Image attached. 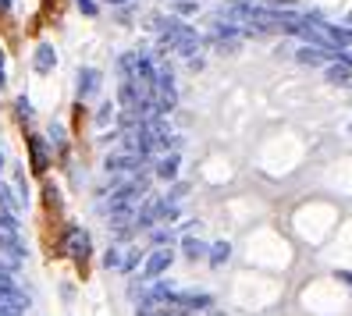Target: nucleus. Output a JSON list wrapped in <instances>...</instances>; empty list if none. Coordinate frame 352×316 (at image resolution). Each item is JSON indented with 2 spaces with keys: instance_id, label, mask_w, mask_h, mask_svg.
Here are the masks:
<instances>
[{
  "instance_id": "obj_20",
  "label": "nucleus",
  "mask_w": 352,
  "mask_h": 316,
  "mask_svg": "<svg viewBox=\"0 0 352 316\" xmlns=\"http://www.w3.org/2000/svg\"><path fill=\"white\" fill-rule=\"evenodd\" d=\"M14 107H18V114H22V117H32V103H29L25 96H22V100H18V103H14Z\"/></svg>"
},
{
  "instance_id": "obj_9",
  "label": "nucleus",
  "mask_w": 352,
  "mask_h": 316,
  "mask_svg": "<svg viewBox=\"0 0 352 316\" xmlns=\"http://www.w3.org/2000/svg\"><path fill=\"white\" fill-rule=\"evenodd\" d=\"M327 82H338V86H352V65L342 57V60H331V65L324 68Z\"/></svg>"
},
{
  "instance_id": "obj_25",
  "label": "nucleus",
  "mask_w": 352,
  "mask_h": 316,
  "mask_svg": "<svg viewBox=\"0 0 352 316\" xmlns=\"http://www.w3.org/2000/svg\"><path fill=\"white\" fill-rule=\"evenodd\" d=\"M0 86H4V54H0Z\"/></svg>"
},
{
  "instance_id": "obj_14",
  "label": "nucleus",
  "mask_w": 352,
  "mask_h": 316,
  "mask_svg": "<svg viewBox=\"0 0 352 316\" xmlns=\"http://www.w3.org/2000/svg\"><path fill=\"white\" fill-rule=\"evenodd\" d=\"M228 256H232V249H228V242H214V249H210V263H214V267H221Z\"/></svg>"
},
{
  "instance_id": "obj_13",
  "label": "nucleus",
  "mask_w": 352,
  "mask_h": 316,
  "mask_svg": "<svg viewBox=\"0 0 352 316\" xmlns=\"http://www.w3.org/2000/svg\"><path fill=\"white\" fill-rule=\"evenodd\" d=\"M157 174L171 181V178L178 174V157H164V160H160V167H157Z\"/></svg>"
},
{
  "instance_id": "obj_15",
  "label": "nucleus",
  "mask_w": 352,
  "mask_h": 316,
  "mask_svg": "<svg viewBox=\"0 0 352 316\" xmlns=\"http://www.w3.org/2000/svg\"><path fill=\"white\" fill-rule=\"evenodd\" d=\"M22 267V256H14V252H8V249H0V270H18Z\"/></svg>"
},
{
  "instance_id": "obj_4",
  "label": "nucleus",
  "mask_w": 352,
  "mask_h": 316,
  "mask_svg": "<svg viewBox=\"0 0 352 316\" xmlns=\"http://www.w3.org/2000/svg\"><path fill=\"white\" fill-rule=\"evenodd\" d=\"M296 60H302V65H320V68H327L331 60H342V50H338V47H302V50H296Z\"/></svg>"
},
{
  "instance_id": "obj_28",
  "label": "nucleus",
  "mask_w": 352,
  "mask_h": 316,
  "mask_svg": "<svg viewBox=\"0 0 352 316\" xmlns=\"http://www.w3.org/2000/svg\"><path fill=\"white\" fill-rule=\"evenodd\" d=\"M0 167H4V157H0Z\"/></svg>"
},
{
  "instance_id": "obj_16",
  "label": "nucleus",
  "mask_w": 352,
  "mask_h": 316,
  "mask_svg": "<svg viewBox=\"0 0 352 316\" xmlns=\"http://www.w3.org/2000/svg\"><path fill=\"white\" fill-rule=\"evenodd\" d=\"M182 249H185V256H189V260H199L203 252H206V249H203L199 242H192V238H185V242H182Z\"/></svg>"
},
{
  "instance_id": "obj_18",
  "label": "nucleus",
  "mask_w": 352,
  "mask_h": 316,
  "mask_svg": "<svg viewBox=\"0 0 352 316\" xmlns=\"http://www.w3.org/2000/svg\"><path fill=\"white\" fill-rule=\"evenodd\" d=\"M11 288H18L14 278H11V270H0V291H11Z\"/></svg>"
},
{
  "instance_id": "obj_12",
  "label": "nucleus",
  "mask_w": 352,
  "mask_h": 316,
  "mask_svg": "<svg viewBox=\"0 0 352 316\" xmlns=\"http://www.w3.org/2000/svg\"><path fill=\"white\" fill-rule=\"evenodd\" d=\"M29 150H32V171H47V146H43V139L39 135H32L29 139Z\"/></svg>"
},
{
  "instance_id": "obj_21",
  "label": "nucleus",
  "mask_w": 352,
  "mask_h": 316,
  "mask_svg": "<svg viewBox=\"0 0 352 316\" xmlns=\"http://www.w3.org/2000/svg\"><path fill=\"white\" fill-rule=\"evenodd\" d=\"M121 260H125V256H121L118 249H111V252H107V267H118V270H121Z\"/></svg>"
},
{
  "instance_id": "obj_26",
  "label": "nucleus",
  "mask_w": 352,
  "mask_h": 316,
  "mask_svg": "<svg viewBox=\"0 0 352 316\" xmlns=\"http://www.w3.org/2000/svg\"><path fill=\"white\" fill-rule=\"evenodd\" d=\"M107 4H125V0H107Z\"/></svg>"
},
{
  "instance_id": "obj_23",
  "label": "nucleus",
  "mask_w": 352,
  "mask_h": 316,
  "mask_svg": "<svg viewBox=\"0 0 352 316\" xmlns=\"http://www.w3.org/2000/svg\"><path fill=\"white\" fill-rule=\"evenodd\" d=\"M338 281H342V284H349V288H352V273H338Z\"/></svg>"
},
{
  "instance_id": "obj_8",
  "label": "nucleus",
  "mask_w": 352,
  "mask_h": 316,
  "mask_svg": "<svg viewBox=\"0 0 352 316\" xmlns=\"http://www.w3.org/2000/svg\"><path fill=\"white\" fill-rule=\"evenodd\" d=\"M171 263H175V252H171V249H157V252H150V256H146V278L153 281L157 273H164Z\"/></svg>"
},
{
  "instance_id": "obj_7",
  "label": "nucleus",
  "mask_w": 352,
  "mask_h": 316,
  "mask_svg": "<svg viewBox=\"0 0 352 316\" xmlns=\"http://www.w3.org/2000/svg\"><path fill=\"white\" fill-rule=\"evenodd\" d=\"M65 252L72 260H86L89 256V235L82 227H68V235H65Z\"/></svg>"
},
{
  "instance_id": "obj_2",
  "label": "nucleus",
  "mask_w": 352,
  "mask_h": 316,
  "mask_svg": "<svg viewBox=\"0 0 352 316\" xmlns=\"http://www.w3.org/2000/svg\"><path fill=\"white\" fill-rule=\"evenodd\" d=\"M178 103V93H175V75L168 65H160V75H157V114H171Z\"/></svg>"
},
{
  "instance_id": "obj_5",
  "label": "nucleus",
  "mask_w": 352,
  "mask_h": 316,
  "mask_svg": "<svg viewBox=\"0 0 352 316\" xmlns=\"http://www.w3.org/2000/svg\"><path fill=\"white\" fill-rule=\"evenodd\" d=\"M139 163H142V153H135V150H118V153L107 157V163H103V167H107L111 174H132Z\"/></svg>"
},
{
  "instance_id": "obj_3",
  "label": "nucleus",
  "mask_w": 352,
  "mask_h": 316,
  "mask_svg": "<svg viewBox=\"0 0 352 316\" xmlns=\"http://www.w3.org/2000/svg\"><path fill=\"white\" fill-rule=\"evenodd\" d=\"M0 249H8V252L25 260V245L18 238V221L11 214H4V210H0Z\"/></svg>"
},
{
  "instance_id": "obj_1",
  "label": "nucleus",
  "mask_w": 352,
  "mask_h": 316,
  "mask_svg": "<svg viewBox=\"0 0 352 316\" xmlns=\"http://www.w3.org/2000/svg\"><path fill=\"white\" fill-rule=\"evenodd\" d=\"M157 32H160V43H164V47L175 50V54H182V57H192V68H199V60H196V54H199V36H196L189 25L175 22V18H160Z\"/></svg>"
},
{
  "instance_id": "obj_29",
  "label": "nucleus",
  "mask_w": 352,
  "mask_h": 316,
  "mask_svg": "<svg viewBox=\"0 0 352 316\" xmlns=\"http://www.w3.org/2000/svg\"><path fill=\"white\" fill-rule=\"evenodd\" d=\"M0 206H4V203H0Z\"/></svg>"
},
{
  "instance_id": "obj_24",
  "label": "nucleus",
  "mask_w": 352,
  "mask_h": 316,
  "mask_svg": "<svg viewBox=\"0 0 352 316\" xmlns=\"http://www.w3.org/2000/svg\"><path fill=\"white\" fill-rule=\"evenodd\" d=\"M4 11H11V0H0V14H4Z\"/></svg>"
},
{
  "instance_id": "obj_10",
  "label": "nucleus",
  "mask_w": 352,
  "mask_h": 316,
  "mask_svg": "<svg viewBox=\"0 0 352 316\" xmlns=\"http://www.w3.org/2000/svg\"><path fill=\"white\" fill-rule=\"evenodd\" d=\"M54 60H57V57H54V47H50V43H39V50H36V57H32V68H36L39 75H47V71L54 68Z\"/></svg>"
},
{
  "instance_id": "obj_11",
  "label": "nucleus",
  "mask_w": 352,
  "mask_h": 316,
  "mask_svg": "<svg viewBox=\"0 0 352 316\" xmlns=\"http://www.w3.org/2000/svg\"><path fill=\"white\" fill-rule=\"evenodd\" d=\"M96 89H100V75H96L93 68H82V71H78V96L86 100V96H93Z\"/></svg>"
},
{
  "instance_id": "obj_17",
  "label": "nucleus",
  "mask_w": 352,
  "mask_h": 316,
  "mask_svg": "<svg viewBox=\"0 0 352 316\" xmlns=\"http://www.w3.org/2000/svg\"><path fill=\"white\" fill-rule=\"evenodd\" d=\"M135 263H139V249H129V252H125V260H121V270H132Z\"/></svg>"
},
{
  "instance_id": "obj_22",
  "label": "nucleus",
  "mask_w": 352,
  "mask_h": 316,
  "mask_svg": "<svg viewBox=\"0 0 352 316\" xmlns=\"http://www.w3.org/2000/svg\"><path fill=\"white\" fill-rule=\"evenodd\" d=\"M0 203H4V206L11 203V192H8V188H4V185H0Z\"/></svg>"
},
{
  "instance_id": "obj_27",
  "label": "nucleus",
  "mask_w": 352,
  "mask_h": 316,
  "mask_svg": "<svg viewBox=\"0 0 352 316\" xmlns=\"http://www.w3.org/2000/svg\"><path fill=\"white\" fill-rule=\"evenodd\" d=\"M342 57H345V60H349V65H352V54H342Z\"/></svg>"
},
{
  "instance_id": "obj_6",
  "label": "nucleus",
  "mask_w": 352,
  "mask_h": 316,
  "mask_svg": "<svg viewBox=\"0 0 352 316\" xmlns=\"http://www.w3.org/2000/svg\"><path fill=\"white\" fill-rule=\"evenodd\" d=\"M164 214H171V203H168V199H153V196H150L146 203H142L135 224H139V227H150V224H157Z\"/></svg>"
},
{
  "instance_id": "obj_19",
  "label": "nucleus",
  "mask_w": 352,
  "mask_h": 316,
  "mask_svg": "<svg viewBox=\"0 0 352 316\" xmlns=\"http://www.w3.org/2000/svg\"><path fill=\"white\" fill-rule=\"evenodd\" d=\"M50 142L54 146H65V128H60V124H50Z\"/></svg>"
}]
</instances>
